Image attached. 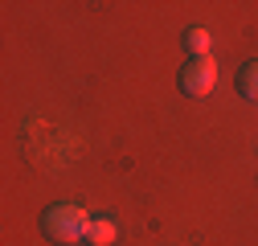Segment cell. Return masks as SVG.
Instances as JSON below:
<instances>
[{"mask_svg": "<svg viewBox=\"0 0 258 246\" xmlns=\"http://www.w3.org/2000/svg\"><path fill=\"white\" fill-rule=\"evenodd\" d=\"M41 230L49 242L57 246H70V242H86V230H90V213L74 201H57L41 213Z\"/></svg>", "mask_w": 258, "mask_h": 246, "instance_id": "cell-1", "label": "cell"}, {"mask_svg": "<svg viewBox=\"0 0 258 246\" xmlns=\"http://www.w3.org/2000/svg\"><path fill=\"white\" fill-rule=\"evenodd\" d=\"M213 86H217V66H213V57H188L184 70H180V95L205 99Z\"/></svg>", "mask_w": 258, "mask_h": 246, "instance_id": "cell-2", "label": "cell"}, {"mask_svg": "<svg viewBox=\"0 0 258 246\" xmlns=\"http://www.w3.org/2000/svg\"><path fill=\"white\" fill-rule=\"evenodd\" d=\"M119 242V222L111 213H99L90 218V230H86V246H115Z\"/></svg>", "mask_w": 258, "mask_h": 246, "instance_id": "cell-3", "label": "cell"}, {"mask_svg": "<svg viewBox=\"0 0 258 246\" xmlns=\"http://www.w3.org/2000/svg\"><path fill=\"white\" fill-rule=\"evenodd\" d=\"M180 45H184V53H188V57H209V45H213V37H209V29L192 25V29H184Z\"/></svg>", "mask_w": 258, "mask_h": 246, "instance_id": "cell-4", "label": "cell"}, {"mask_svg": "<svg viewBox=\"0 0 258 246\" xmlns=\"http://www.w3.org/2000/svg\"><path fill=\"white\" fill-rule=\"evenodd\" d=\"M238 95L250 99V103H258V57H250L246 66L238 70Z\"/></svg>", "mask_w": 258, "mask_h": 246, "instance_id": "cell-5", "label": "cell"}]
</instances>
